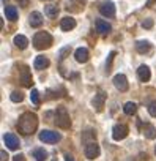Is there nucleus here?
I'll use <instances>...</instances> for the list:
<instances>
[{
  "label": "nucleus",
  "instance_id": "1",
  "mask_svg": "<svg viewBox=\"0 0 156 161\" xmlns=\"http://www.w3.org/2000/svg\"><path fill=\"white\" fill-rule=\"evenodd\" d=\"M36 128H38V117H36V114H33V112H24L19 117L18 130L22 134H33L36 131Z\"/></svg>",
  "mask_w": 156,
  "mask_h": 161
},
{
  "label": "nucleus",
  "instance_id": "2",
  "mask_svg": "<svg viewBox=\"0 0 156 161\" xmlns=\"http://www.w3.org/2000/svg\"><path fill=\"white\" fill-rule=\"evenodd\" d=\"M52 36H51V33H47V32H38L35 36H33V46L38 49V51H44V49H47V47H51L52 46Z\"/></svg>",
  "mask_w": 156,
  "mask_h": 161
},
{
  "label": "nucleus",
  "instance_id": "3",
  "mask_svg": "<svg viewBox=\"0 0 156 161\" xmlns=\"http://www.w3.org/2000/svg\"><path fill=\"white\" fill-rule=\"evenodd\" d=\"M55 123L58 128L62 130H68L71 126V119H69V114L66 112V109L63 106L57 108V112H55Z\"/></svg>",
  "mask_w": 156,
  "mask_h": 161
},
{
  "label": "nucleus",
  "instance_id": "4",
  "mask_svg": "<svg viewBox=\"0 0 156 161\" xmlns=\"http://www.w3.org/2000/svg\"><path fill=\"white\" fill-rule=\"evenodd\" d=\"M62 139V134L57 131H51V130H44L40 133V141L46 142V144H55Z\"/></svg>",
  "mask_w": 156,
  "mask_h": 161
},
{
  "label": "nucleus",
  "instance_id": "5",
  "mask_svg": "<svg viewBox=\"0 0 156 161\" xmlns=\"http://www.w3.org/2000/svg\"><path fill=\"white\" fill-rule=\"evenodd\" d=\"M19 80H21V84L24 87H32L33 79H32V74H30L29 66H22L21 68V71H19Z\"/></svg>",
  "mask_w": 156,
  "mask_h": 161
},
{
  "label": "nucleus",
  "instance_id": "6",
  "mask_svg": "<svg viewBox=\"0 0 156 161\" xmlns=\"http://www.w3.org/2000/svg\"><path fill=\"white\" fill-rule=\"evenodd\" d=\"M128 126L126 125H123V123H120V125H115L114 126V130H112V137L115 139V141H121V139H125L126 136H128Z\"/></svg>",
  "mask_w": 156,
  "mask_h": 161
},
{
  "label": "nucleus",
  "instance_id": "7",
  "mask_svg": "<svg viewBox=\"0 0 156 161\" xmlns=\"http://www.w3.org/2000/svg\"><path fill=\"white\" fill-rule=\"evenodd\" d=\"M3 142L7 144V147H8L10 150H18V148H19V145H21V142H19L18 136H16V134H13V133H7V134L3 136Z\"/></svg>",
  "mask_w": 156,
  "mask_h": 161
},
{
  "label": "nucleus",
  "instance_id": "8",
  "mask_svg": "<svg viewBox=\"0 0 156 161\" xmlns=\"http://www.w3.org/2000/svg\"><path fill=\"white\" fill-rule=\"evenodd\" d=\"M85 156L89 159H95L100 156V145L96 142H90V144H85Z\"/></svg>",
  "mask_w": 156,
  "mask_h": 161
},
{
  "label": "nucleus",
  "instance_id": "9",
  "mask_svg": "<svg viewBox=\"0 0 156 161\" xmlns=\"http://www.w3.org/2000/svg\"><path fill=\"white\" fill-rule=\"evenodd\" d=\"M114 86H115L117 90H120V92H126L128 87H129L126 76H125V74H117V76L114 77Z\"/></svg>",
  "mask_w": 156,
  "mask_h": 161
},
{
  "label": "nucleus",
  "instance_id": "10",
  "mask_svg": "<svg viewBox=\"0 0 156 161\" xmlns=\"http://www.w3.org/2000/svg\"><path fill=\"white\" fill-rule=\"evenodd\" d=\"M100 13L106 18H112V16H115V5L112 2H104L100 7Z\"/></svg>",
  "mask_w": 156,
  "mask_h": 161
},
{
  "label": "nucleus",
  "instance_id": "11",
  "mask_svg": "<svg viewBox=\"0 0 156 161\" xmlns=\"http://www.w3.org/2000/svg\"><path fill=\"white\" fill-rule=\"evenodd\" d=\"M74 58L79 62V63H85L89 58H90V52L87 47H77L76 52H74Z\"/></svg>",
  "mask_w": 156,
  "mask_h": 161
},
{
  "label": "nucleus",
  "instance_id": "12",
  "mask_svg": "<svg viewBox=\"0 0 156 161\" xmlns=\"http://www.w3.org/2000/svg\"><path fill=\"white\" fill-rule=\"evenodd\" d=\"M104 103H106V93L104 92H100V93H96L95 95V98H93V101H92V104H93V108L100 112V111H103V106H104Z\"/></svg>",
  "mask_w": 156,
  "mask_h": 161
},
{
  "label": "nucleus",
  "instance_id": "13",
  "mask_svg": "<svg viewBox=\"0 0 156 161\" xmlns=\"http://www.w3.org/2000/svg\"><path fill=\"white\" fill-rule=\"evenodd\" d=\"M137 76H139V79L142 80V82H147V80H150V77H151L150 68H148L147 65H140V66L137 68Z\"/></svg>",
  "mask_w": 156,
  "mask_h": 161
},
{
  "label": "nucleus",
  "instance_id": "14",
  "mask_svg": "<svg viewBox=\"0 0 156 161\" xmlns=\"http://www.w3.org/2000/svg\"><path fill=\"white\" fill-rule=\"evenodd\" d=\"M95 25H96V32H98V33H101V35H107V33L110 32V29H112V27H110V24H109V22H106V21H103V19H98Z\"/></svg>",
  "mask_w": 156,
  "mask_h": 161
},
{
  "label": "nucleus",
  "instance_id": "15",
  "mask_svg": "<svg viewBox=\"0 0 156 161\" xmlns=\"http://www.w3.org/2000/svg\"><path fill=\"white\" fill-rule=\"evenodd\" d=\"M60 27H62V30H65V32L73 30V29L76 27V21H74V18H69V16L63 18L62 22H60Z\"/></svg>",
  "mask_w": 156,
  "mask_h": 161
},
{
  "label": "nucleus",
  "instance_id": "16",
  "mask_svg": "<svg viewBox=\"0 0 156 161\" xmlns=\"http://www.w3.org/2000/svg\"><path fill=\"white\" fill-rule=\"evenodd\" d=\"M30 25L35 27V29L41 27V25H43V14L38 13V11H33V13L30 14Z\"/></svg>",
  "mask_w": 156,
  "mask_h": 161
},
{
  "label": "nucleus",
  "instance_id": "17",
  "mask_svg": "<svg viewBox=\"0 0 156 161\" xmlns=\"http://www.w3.org/2000/svg\"><path fill=\"white\" fill-rule=\"evenodd\" d=\"M33 66H35L36 69H46V68L49 66V58L44 57V55H38V57L35 58Z\"/></svg>",
  "mask_w": 156,
  "mask_h": 161
},
{
  "label": "nucleus",
  "instance_id": "18",
  "mask_svg": "<svg viewBox=\"0 0 156 161\" xmlns=\"http://www.w3.org/2000/svg\"><path fill=\"white\" fill-rule=\"evenodd\" d=\"M44 14H46L47 18H51V19L57 18V14H58V7H57V5H46V7H44Z\"/></svg>",
  "mask_w": 156,
  "mask_h": 161
},
{
  "label": "nucleus",
  "instance_id": "19",
  "mask_svg": "<svg viewBox=\"0 0 156 161\" xmlns=\"http://www.w3.org/2000/svg\"><path fill=\"white\" fill-rule=\"evenodd\" d=\"M5 16L10 21H16L18 19V10H16V7H13V5L5 7Z\"/></svg>",
  "mask_w": 156,
  "mask_h": 161
},
{
  "label": "nucleus",
  "instance_id": "20",
  "mask_svg": "<svg viewBox=\"0 0 156 161\" xmlns=\"http://www.w3.org/2000/svg\"><path fill=\"white\" fill-rule=\"evenodd\" d=\"M14 44H16L19 49H25V47L29 46V40H27V36H24V35H16V36H14Z\"/></svg>",
  "mask_w": 156,
  "mask_h": 161
},
{
  "label": "nucleus",
  "instance_id": "21",
  "mask_svg": "<svg viewBox=\"0 0 156 161\" xmlns=\"http://www.w3.org/2000/svg\"><path fill=\"white\" fill-rule=\"evenodd\" d=\"M143 134H145L147 139H154V137H156V128H154L153 125L147 123V125L143 126Z\"/></svg>",
  "mask_w": 156,
  "mask_h": 161
},
{
  "label": "nucleus",
  "instance_id": "22",
  "mask_svg": "<svg viewBox=\"0 0 156 161\" xmlns=\"http://www.w3.org/2000/svg\"><path fill=\"white\" fill-rule=\"evenodd\" d=\"M136 49H137V52L145 54V52H148V51L151 49V44H150L148 41H137V43H136Z\"/></svg>",
  "mask_w": 156,
  "mask_h": 161
},
{
  "label": "nucleus",
  "instance_id": "23",
  "mask_svg": "<svg viewBox=\"0 0 156 161\" xmlns=\"http://www.w3.org/2000/svg\"><path fill=\"white\" fill-rule=\"evenodd\" d=\"M123 111H125V114H128V115H134L136 111H137V104L132 103V101H128V103L123 106Z\"/></svg>",
  "mask_w": 156,
  "mask_h": 161
},
{
  "label": "nucleus",
  "instance_id": "24",
  "mask_svg": "<svg viewBox=\"0 0 156 161\" xmlns=\"http://www.w3.org/2000/svg\"><path fill=\"white\" fill-rule=\"evenodd\" d=\"M33 156H35L36 161H44V159L47 158V152H46L44 148H35Z\"/></svg>",
  "mask_w": 156,
  "mask_h": 161
},
{
  "label": "nucleus",
  "instance_id": "25",
  "mask_svg": "<svg viewBox=\"0 0 156 161\" xmlns=\"http://www.w3.org/2000/svg\"><path fill=\"white\" fill-rule=\"evenodd\" d=\"M82 139L85 144H90V142H95V133L92 130H87L84 134H82Z\"/></svg>",
  "mask_w": 156,
  "mask_h": 161
},
{
  "label": "nucleus",
  "instance_id": "26",
  "mask_svg": "<svg viewBox=\"0 0 156 161\" xmlns=\"http://www.w3.org/2000/svg\"><path fill=\"white\" fill-rule=\"evenodd\" d=\"M30 100H32V103L35 104V106H38L41 101H40V92L36 90V89H33L32 90V93H30Z\"/></svg>",
  "mask_w": 156,
  "mask_h": 161
},
{
  "label": "nucleus",
  "instance_id": "27",
  "mask_svg": "<svg viewBox=\"0 0 156 161\" xmlns=\"http://www.w3.org/2000/svg\"><path fill=\"white\" fill-rule=\"evenodd\" d=\"M10 98H11V101H14V103H21V101L24 100V95L16 90V92H13V93L10 95Z\"/></svg>",
  "mask_w": 156,
  "mask_h": 161
},
{
  "label": "nucleus",
  "instance_id": "28",
  "mask_svg": "<svg viewBox=\"0 0 156 161\" xmlns=\"http://www.w3.org/2000/svg\"><path fill=\"white\" fill-rule=\"evenodd\" d=\"M148 112H150L151 117H156V101L150 103V106H148Z\"/></svg>",
  "mask_w": 156,
  "mask_h": 161
},
{
  "label": "nucleus",
  "instance_id": "29",
  "mask_svg": "<svg viewBox=\"0 0 156 161\" xmlns=\"http://www.w3.org/2000/svg\"><path fill=\"white\" fill-rule=\"evenodd\" d=\"M142 27H145V29H151V27H153V21H151V19L143 21V22H142Z\"/></svg>",
  "mask_w": 156,
  "mask_h": 161
},
{
  "label": "nucleus",
  "instance_id": "30",
  "mask_svg": "<svg viewBox=\"0 0 156 161\" xmlns=\"http://www.w3.org/2000/svg\"><path fill=\"white\" fill-rule=\"evenodd\" d=\"M8 153L5 152V150H2V152H0V161H8Z\"/></svg>",
  "mask_w": 156,
  "mask_h": 161
},
{
  "label": "nucleus",
  "instance_id": "31",
  "mask_svg": "<svg viewBox=\"0 0 156 161\" xmlns=\"http://www.w3.org/2000/svg\"><path fill=\"white\" fill-rule=\"evenodd\" d=\"M114 57H115V52H110V55H109V62H107V71H110V63H112V60H114Z\"/></svg>",
  "mask_w": 156,
  "mask_h": 161
},
{
  "label": "nucleus",
  "instance_id": "32",
  "mask_svg": "<svg viewBox=\"0 0 156 161\" xmlns=\"http://www.w3.org/2000/svg\"><path fill=\"white\" fill-rule=\"evenodd\" d=\"M13 161H25V159H24V155H16L13 158Z\"/></svg>",
  "mask_w": 156,
  "mask_h": 161
},
{
  "label": "nucleus",
  "instance_id": "33",
  "mask_svg": "<svg viewBox=\"0 0 156 161\" xmlns=\"http://www.w3.org/2000/svg\"><path fill=\"white\" fill-rule=\"evenodd\" d=\"M18 3H19L21 7H27V5H29V0H18Z\"/></svg>",
  "mask_w": 156,
  "mask_h": 161
},
{
  "label": "nucleus",
  "instance_id": "34",
  "mask_svg": "<svg viewBox=\"0 0 156 161\" xmlns=\"http://www.w3.org/2000/svg\"><path fill=\"white\" fill-rule=\"evenodd\" d=\"M65 161H74V159H73V156H71L69 153H66V155H65Z\"/></svg>",
  "mask_w": 156,
  "mask_h": 161
},
{
  "label": "nucleus",
  "instance_id": "35",
  "mask_svg": "<svg viewBox=\"0 0 156 161\" xmlns=\"http://www.w3.org/2000/svg\"><path fill=\"white\" fill-rule=\"evenodd\" d=\"M153 3H154V0H148V2H147V5H148V7H151Z\"/></svg>",
  "mask_w": 156,
  "mask_h": 161
},
{
  "label": "nucleus",
  "instance_id": "36",
  "mask_svg": "<svg viewBox=\"0 0 156 161\" xmlns=\"http://www.w3.org/2000/svg\"><path fill=\"white\" fill-rule=\"evenodd\" d=\"M154 153H156V147H154Z\"/></svg>",
  "mask_w": 156,
  "mask_h": 161
}]
</instances>
